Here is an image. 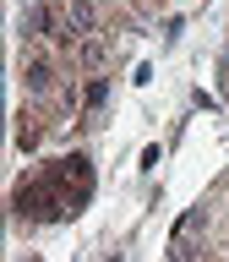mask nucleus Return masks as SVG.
<instances>
[{
    "mask_svg": "<svg viewBox=\"0 0 229 262\" xmlns=\"http://www.w3.org/2000/svg\"><path fill=\"white\" fill-rule=\"evenodd\" d=\"M22 88H28V98H38V93H60V88H65V82H60V66H55V49L33 44L28 55H22Z\"/></svg>",
    "mask_w": 229,
    "mask_h": 262,
    "instance_id": "f257e3e1",
    "label": "nucleus"
}]
</instances>
